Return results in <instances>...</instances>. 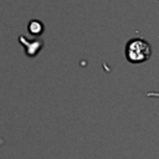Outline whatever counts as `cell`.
<instances>
[{
  "label": "cell",
  "instance_id": "7a4b0ae2",
  "mask_svg": "<svg viewBox=\"0 0 159 159\" xmlns=\"http://www.w3.org/2000/svg\"><path fill=\"white\" fill-rule=\"evenodd\" d=\"M19 41L22 43V46L25 47V51H26V55L29 57H34L37 55V52L42 48V45L43 42L41 40H36V41H31L29 42L24 36H20L19 37Z\"/></svg>",
  "mask_w": 159,
  "mask_h": 159
},
{
  "label": "cell",
  "instance_id": "277c9868",
  "mask_svg": "<svg viewBox=\"0 0 159 159\" xmlns=\"http://www.w3.org/2000/svg\"><path fill=\"white\" fill-rule=\"evenodd\" d=\"M145 96H147V97H157V98H159V92H154V91H148V92L145 93Z\"/></svg>",
  "mask_w": 159,
  "mask_h": 159
},
{
  "label": "cell",
  "instance_id": "6da1fadb",
  "mask_svg": "<svg viewBox=\"0 0 159 159\" xmlns=\"http://www.w3.org/2000/svg\"><path fill=\"white\" fill-rule=\"evenodd\" d=\"M125 60L132 65H142L150 60L152 46L150 43L140 37H133L125 43L124 48Z\"/></svg>",
  "mask_w": 159,
  "mask_h": 159
},
{
  "label": "cell",
  "instance_id": "3957f363",
  "mask_svg": "<svg viewBox=\"0 0 159 159\" xmlns=\"http://www.w3.org/2000/svg\"><path fill=\"white\" fill-rule=\"evenodd\" d=\"M27 29H29V32H30L31 35L39 36V35H41L42 31H43V24H42L41 21H39V20H31V21L29 22Z\"/></svg>",
  "mask_w": 159,
  "mask_h": 159
}]
</instances>
